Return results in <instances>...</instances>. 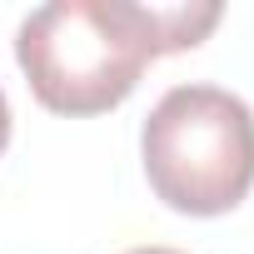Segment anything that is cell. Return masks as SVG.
Instances as JSON below:
<instances>
[{"mask_svg":"<svg viewBox=\"0 0 254 254\" xmlns=\"http://www.w3.org/2000/svg\"><path fill=\"white\" fill-rule=\"evenodd\" d=\"M214 0H50L15 30V60L30 95L55 115H105L130 100L155 55L194 50L219 25Z\"/></svg>","mask_w":254,"mask_h":254,"instance_id":"6da1fadb","label":"cell"},{"mask_svg":"<svg viewBox=\"0 0 254 254\" xmlns=\"http://www.w3.org/2000/svg\"><path fill=\"white\" fill-rule=\"evenodd\" d=\"M125 254H185V249H170V244H140V249H125Z\"/></svg>","mask_w":254,"mask_h":254,"instance_id":"277c9868","label":"cell"},{"mask_svg":"<svg viewBox=\"0 0 254 254\" xmlns=\"http://www.w3.org/2000/svg\"><path fill=\"white\" fill-rule=\"evenodd\" d=\"M5 145H10V100L0 90V155H5Z\"/></svg>","mask_w":254,"mask_h":254,"instance_id":"3957f363","label":"cell"},{"mask_svg":"<svg viewBox=\"0 0 254 254\" xmlns=\"http://www.w3.org/2000/svg\"><path fill=\"white\" fill-rule=\"evenodd\" d=\"M150 190L180 214H224L254 190V110L219 85H175L145 115Z\"/></svg>","mask_w":254,"mask_h":254,"instance_id":"7a4b0ae2","label":"cell"}]
</instances>
